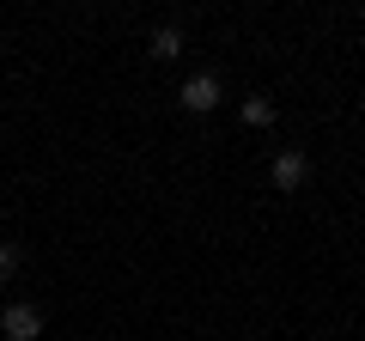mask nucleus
I'll list each match as a JSON object with an SVG mask.
<instances>
[{"label":"nucleus","instance_id":"nucleus-6","mask_svg":"<svg viewBox=\"0 0 365 341\" xmlns=\"http://www.w3.org/2000/svg\"><path fill=\"white\" fill-rule=\"evenodd\" d=\"M19 263H25V250H19V244H0V280L19 275Z\"/></svg>","mask_w":365,"mask_h":341},{"label":"nucleus","instance_id":"nucleus-2","mask_svg":"<svg viewBox=\"0 0 365 341\" xmlns=\"http://www.w3.org/2000/svg\"><path fill=\"white\" fill-rule=\"evenodd\" d=\"M304 177H311V158H304L299 146L274 158V189H280V195H292V189H304Z\"/></svg>","mask_w":365,"mask_h":341},{"label":"nucleus","instance_id":"nucleus-3","mask_svg":"<svg viewBox=\"0 0 365 341\" xmlns=\"http://www.w3.org/2000/svg\"><path fill=\"white\" fill-rule=\"evenodd\" d=\"M182 110H195V116H207V110L213 104H220V79H213V73H195V79H182Z\"/></svg>","mask_w":365,"mask_h":341},{"label":"nucleus","instance_id":"nucleus-5","mask_svg":"<svg viewBox=\"0 0 365 341\" xmlns=\"http://www.w3.org/2000/svg\"><path fill=\"white\" fill-rule=\"evenodd\" d=\"M244 122H250V128H268V122H274V104H268V98H244Z\"/></svg>","mask_w":365,"mask_h":341},{"label":"nucleus","instance_id":"nucleus-1","mask_svg":"<svg viewBox=\"0 0 365 341\" xmlns=\"http://www.w3.org/2000/svg\"><path fill=\"white\" fill-rule=\"evenodd\" d=\"M0 329H6V341H37L43 335V311H37V305H6Z\"/></svg>","mask_w":365,"mask_h":341},{"label":"nucleus","instance_id":"nucleus-4","mask_svg":"<svg viewBox=\"0 0 365 341\" xmlns=\"http://www.w3.org/2000/svg\"><path fill=\"white\" fill-rule=\"evenodd\" d=\"M153 55H158V61H177V55H182V31L177 25H158L153 31Z\"/></svg>","mask_w":365,"mask_h":341}]
</instances>
